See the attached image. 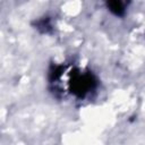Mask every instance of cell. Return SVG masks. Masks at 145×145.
Segmentation results:
<instances>
[{"instance_id": "cell-1", "label": "cell", "mask_w": 145, "mask_h": 145, "mask_svg": "<svg viewBox=\"0 0 145 145\" xmlns=\"http://www.w3.org/2000/svg\"><path fill=\"white\" fill-rule=\"evenodd\" d=\"M109 6H110L111 10L116 11L117 14H118V12H120V11H121V9H122V7H121V3H120V2H110V3H109Z\"/></svg>"}]
</instances>
